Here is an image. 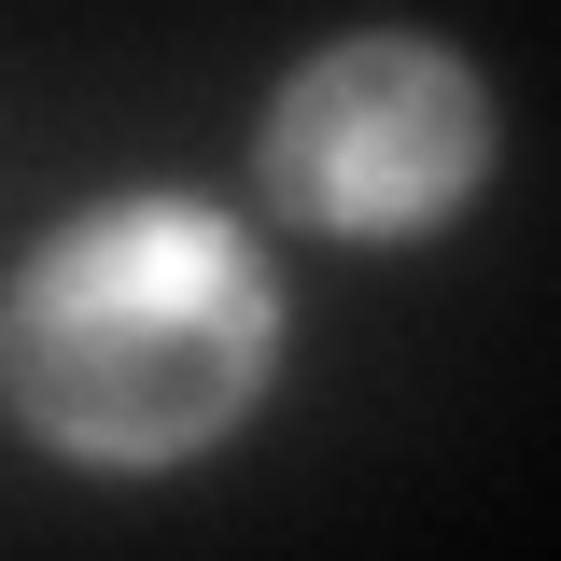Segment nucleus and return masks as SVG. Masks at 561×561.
Here are the masks:
<instances>
[{
	"instance_id": "nucleus-1",
	"label": "nucleus",
	"mask_w": 561,
	"mask_h": 561,
	"mask_svg": "<svg viewBox=\"0 0 561 561\" xmlns=\"http://www.w3.org/2000/svg\"><path fill=\"white\" fill-rule=\"evenodd\" d=\"M280 365L267 253L197 197H113L57 225L0 295V408L84 478H154L225 449Z\"/></svg>"
},
{
	"instance_id": "nucleus-2",
	"label": "nucleus",
	"mask_w": 561,
	"mask_h": 561,
	"mask_svg": "<svg viewBox=\"0 0 561 561\" xmlns=\"http://www.w3.org/2000/svg\"><path fill=\"white\" fill-rule=\"evenodd\" d=\"M491 169V99L449 43L365 28L267 99V197L309 239H435Z\"/></svg>"
}]
</instances>
